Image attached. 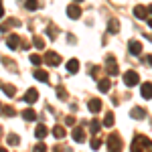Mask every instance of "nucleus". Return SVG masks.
Listing matches in <instances>:
<instances>
[{"instance_id": "obj_1", "label": "nucleus", "mask_w": 152, "mask_h": 152, "mask_svg": "<svg viewBox=\"0 0 152 152\" xmlns=\"http://www.w3.org/2000/svg\"><path fill=\"white\" fill-rule=\"evenodd\" d=\"M132 152H152V140L138 134L134 138V142H132Z\"/></svg>"}, {"instance_id": "obj_2", "label": "nucleus", "mask_w": 152, "mask_h": 152, "mask_svg": "<svg viewBox=\"0 0 152 152\" xmlns=\"http://www.w3.org/2000/svg\"><path fill=\"white\" fill-rule=\"evenodd\" d=\"M107 152H122V138L118 134H112L107 138Z\"/></svg>"}, {"instance_id": "obj_3", "label": "nucleus", "mask_w": 152, "mask_h": 152, "mask_svg": "<svg viewBox=\"0 0 152 152\" xmlns=\"http://www.w3.org/2000/svg\"><path fill=\"white\" fill-rule=\"evenodd\" d=\"M138 81H140V77H138L136 71H126V73H124V83H126L128 87H134Z\"/></svg>"}, {"instance_id": "obj_4", "label": "nucleus", "mask_w": 152, "mask_h": 152, "mask_svg": "<svg viewBox=\"0 0 152 152\" xmlns=\"http://www.w3.org/2000/svg\"><path fill=\"white\" fill-rule=\"evenodd\" d=\"M79 2H81V0H77L75 4H69V6H67V14H69L71 18H79V16H81V8H79Z\"/></svg>"}, {"instance_id": "obj_5", "label": "nucleus", "mask_w": 152, "mask_h": 152, "mask_svg": "<svg viewBox=\"0 0 152 152\" xmlns=\"http://www.w3.org/2000/svg\"><path fill=\"white\" fill-rule=\"evenodd\" d=\"M6 45H8V49L14 51V49L20 45V37H18V35H8V37H6Z\"/></svg>"}, {"instance_id": "obj_6", "label": "nucleus", "mask_w": 152, "mask_h": 152, "mask_svg": "<svg viewBox=\"0 0 152 152\" xmlns=\"http://www.w3.org/2000/svg\"><path fill=\"white\" fill-rule=\"evenodd\" d=\"M45 61H47L51 67H55V65H59L61 63V57H59L57 53H53V51H49L47 53V57H45Z\"/></svg>"}, {"instance_id": "obj_7", "label": "nucleus", "mask_w": 152, "mask_h": 152, "mask_svg": "<svg viewBox=\"0 0 152 152\" xmlns=\"http://www.w3.org/2000/svg\"><path fill=\"white\" fill-rule=\"evenodd\" d=\"M23 99L26 102V104H35L37 99H39V91H37V89H28V91L24 94Z\"/></svg>"}, {"instance_id": "obj_8", "label": "nucleus", "mask_w": 152, "mask_h": 152, "mask_svg": "<svg viewBox=\"0 0 152 152\" xmlns=\"http://www.w3.org/2000/svg\"><path fill=\"white\" fill-rule=\"evenodd\" d=\"M128 49H130L132 55H140V53H142V43H138V41L132 39V41L128 43Z\"/></svg>"}, {"instance_id": "obj_9", "label": "nucleus", "mask_w": 152, "mask_h": 152, "mask_svg": "<svg viewBox=\"0 0 152 152\" xmlns=\"http://www.w3.org/2000/svg\"><path fill=\"white\" fill-rule=\"evenodd\" d=\"M140 94L144 99H152V83H142Z\"/></svg>"}, {"instance_id": "obj_10", "label": "nucleus", "mask_w": 152, "mask_h": 152, "mask_svg": "<svg viewBox=\"0 0 152 152\" xmlns=\"http://www.w3.org/2000/svg\"><path fill=\"white\" fill-rule=\"evenodd\" d=\"M87 107H89V112H91V114H97V112L102 110V102L94 97V99H89V102H87Z\"/></svg>"}, {"instance_id": "obj_11", "label": "nucleus", "mask_w": 152, "mask_h": 152, "mask_svg": "<svg viewBox=\"0 0 152 152\" xmlns=\"http://www.w3.org/2000/svg\"><path fill=\"white\" fill-rule=\"evenodd\" d=\"M105 69H107L110 75H118V65H116V59L114 57H107V67Z\"/></svg>"}, {"instance_id": "obj_12", "label": "nucleus", "mask_w": 152, "mask_h": 152, "mask_svg": "<svg viewBox=\"0 0 152 152\" xmlns=\"http://www.w3.org/2000/svg\"><path fill=\"white\" fill-rule=\"evenodd\" d=\"M67 71H69V73H77V71H79V61H77V59H69V61H67Z\"/></svg>"}, {"instance_id": "obj_13", "label": "nucleus", "mask_w": 152, "mask_h": 152, "mask_svg": "<svg viewBox=\"0 0 152 152\" xmlns=\"http://www.w3.org/2000/svg\"><path fill=\"white\" fill-rule=\"evenodd\" d=\"M47 134H49V132H47V128H45L43 124H39V126L35 128V136H37V138H45Z\"/></svg>"}, {"instance_id": "obj_14", "label": "nucleus", "mask_w": 152, "mask_h": 152, "mask_svg": "<svg viewBox=\"0 0 152 152\" xmlns=\"http://www.w3.org/2000/svg\"><path fill=\"white\" fill-rule=\"evenodd\" d=\"M35 79H39V81H49V73L43 69H37L35 71Z\"/></svg>"}, {"instance_id": "obj_15", "label": "nucleus", "mask_w": 152, "mask_h": 152, "mask_svg": "<svg viewBox=\"0 0 152 152\" xmlns=\"http://www.w3.org/2000/svg\"><path fill=\"white\" fill-rule=\"evenodd\" d=\"M146 14H148V8H144V6L134 8V16H138V18H146Z\"/></svg>"}, {"instance_id": "obj_16", "label": "nucleus", "mask_w": 152, "mask_h": 152, "mask_svg": "<svg viewBox=\"0 0 152 152\" xmlns=\"http://www.w3.org/2000/svg\"><path fill=\"white\" fill-rule=\"evenodd\" d=\"M73 140H75V142H83V140H85V134H83L81 128H75V130H73Z\"/></svg>"}, {"instance_id": "obj_17", "label": "nucleus", "mask_w": 152, "mask_h": 152, "mask_svg": "<svg viewBox=\"0 0 152 152\" xmlns=\"http://www.w3.org/2000/svg\"><path fill=\"white\" fill-rule=\"evenodd\" d=\"M97 89L99 91H110V79H99V83H97Z\"/></svg>"}, {"instance_id": "obj_18", "label": "nucleus", "mask_w": 152, "mask_h": 152, "mask_svg": "<svg viewBox=\"0 0 152 152\" xmlns=\"http://www.w3.org/2000/svg\"><path fill=\"white\" fill-rule=\"evenodd\" d=\"M144 114H146V110H144V107H134V110H132V118H136V120H142Z\"/></svg>"}, {"instance_id": "obj_19", "label": "nucleus", "mask_w": 152, "mask_h": 152, "mask_svg": "<svg viewBox=\"0 0 152 152\" xmlns=\"http://www.w3.org/2000/svg\"><path fill=\"white\" fill-rule=\"evenodd\" d=\"M23 118L26 120V122H33V120L37 118V112H35V110H24V112H23Z\"/></svg>"}, {"instance_id": "obj_20", "label": "nucleus", "mask_w": 152, "mask_h": 152, "mask_svg": "<svg viewBox=\"0 0 152 152\" xmlns=\"http://www.w3.org/2000/svg\"><path fill=\"white\" fill-rule=\"evenodd\" d=\"M53 136L55 138H65V128L63 126H55L53 128Z\"/></svg>"}, {"instance_id": "obj_21", "label": "nucleus", "mask_w": 152, "mask_h": 152, "mask_svg": "<svg viewBox=\"0 0 152 152\" xmlns=\"http://www.w3.org/2000/svg\"><path fill=\"white\" fill-rule=\"evenodd\" d=\"M107 28H110V33H118V31H120V24H118V20H114V18H112V20L107 23Z\"/></svg>"}, {"instance_id": "obj_22", "label": "nucleus", "mask_w": 152, "mask_h": 152, "mask_svg": "<svg viewBox=\"0 0 152 152\" xmlns=\"http://www.w3.org/2000/svg\"><path fill=\"white\" fill-rule=\"evenodd\" d=\"M104 126H105V128H112V126H114V114H105Z\"/></svg>"}, {"instance_id": "obj_23", "label": "nucleus", "mask_w": 152, "mask_h": 152, "mask_svg": "<svg viewBox=\"0 0 152 152\" xmlns=\"http://www.w3.org/2000/svg\"><path fill=\"white\" fill-rule=\"evenodd\" d=\"M2 91H4L6 95H10V97H12L14 94H16V89H14L12 85H4V87H2Z\"/></svg>"}, {"instance_id": "obj_24", "label": "nucleus", "mask_w": 152, "mask_h": 152, "mask_svg": "<svg viewBox=\"0 0 152 152\" xmlns=\"http://www.w3.org/2000/svg\"><path fill=\"white\" fill-rule=\"evenodd\" d=\"M89 128H91V132H94V134H97V132H99V128H102V124H99L97 120H94V122L89 124Z\"/></svg>"}, {"instance_id": "obj_25", "label": "nucleus", "mask_w": 152, "mask_h": 152, "mask_svg": "<svg viewBox=\"0 0 152 152\" xmlns=\"http://www.w3.org/2000/svg\"><path fill=\"white\" fill-rule=\"evenodd\" d=\"M33 43H35V47H39V49L45 47V41H43L41 37H35V39H33Z\"/></svg>"}, {"instance_id": "obj_26", "label": "nucleus", "mask_w": 152, "mask_h": 152, "mask_svg": "<svg viewBox=\"0 0 152 152\" xmlns=\"http://www.w3.org/2000/svg\"><path fill=\"white\" fill-rule=\"evenodd\" d=\"M31 63H33V65H41V63H43V57H39V55H31Z\"/></svg>"}, {"instance_id": "obj_27", "label": "nucleus", "mask_w": 152, "mask_h": 152, "mask_svg": "<svg viewBox=\"0 0 152 152\" xmlns=\"http://www.w3.org/2000/svg\"><path fill=\"white\" fill-rule=\"evenodd\" d=\"M24 6H26L28 10H37V8H39V2H33V0H28V2H26Z\"/></svg>"}, {"instance_id": "obj_28", "label": "nucleus", "mask_w": 152, "mask_h": 152, "mask_svg": "<svg viewBox=\"0 0 152 152\" xmlns=\"http://www.w3.org/2000/svg\"><path fill=\"white\" fill-rule=\"evenodd\" d=\"M2 112H4V116H14V107H10V105H4Z\"/></svg>"}, {"instance_id": "obj_29", "label": "nucleus", "mask_w": 152, "mask_h": 152, "mask_svg": "<svg viewBox=\"0 0 152 152\" xmlns=\"http://www.w3.org/2000/svg\"><path fill=\"white\" fill-rule=\"evenodd\" d=\"M8 144H12V146L18 144V136L16 134H8Z\"/></svg>"}, {"instance_id": "obj_30", "label": "nucleus", "mask_w": 152, "mask_h": 152, "mask_svg": "<svg viewBox=\"0 0 152 152\" xmlns=\"http://www.w3.org/2000/svg\"><path fill=\"white\" fill-rule=\"evenodd\" d=\"M35 152H47V146H45V144H37Z\"/></svg>"}, {"instance_id": "obj_31", "label": "nucleus", "mask_w": 152, "mask_h": 152, "mask_svg": "<svg viewBox=\"0 0 152 152\" xmlns=\"http://www.w3.org/2000/svg\"><path fill=\"white\" fill-rule=\"evenodd\" d=\"M99 146H102V142L97 140V138H94V140H91V148H94V150H97Z\"/></svg>"}, {"instance_id": "obj_32", "label": "nucleus", "mask_w": 152, "mask_h": 152, "mask_svg": "<svg viewBox=\"0 0 152 152\" xmlns=\"http://www.w3.org/2000/svg\"><path fill=\"white\" fill-rule=\"evenodd\" d=\"M57 94H59V97H61V99H65V97H67V94H65V89H63V87H59Z\"/></svg>"}, {"instance_id": "obj_33", "label": "nucleus", "mask_w": 152, "mask_h": 152, "mask_svg": "<svg viewBox=\"0 0 152 152\" xmlns=\"http://www.w3.org/2000/svg\"><path fill=\"white\" fill-rule=\"evenodd\" d=\"M65 124H67V126L75 124V118H73V116H67V118H65Z\"/></svg>"}, {"instance_id": "obj_34", "label": "nucleus", "mask_w": 152, "mask_h": 152, "mask_svg": "<svg viewBox=\"0 0 152 152\" xmlns=\"http://www.w3.org/2000/svg\"><path fill=\"white\" fill-rule=\"evenodd\" d=\"M49 37H51V39H55V28H53V26H49Z\"/></svg>"}, {"instance_id": "obj_35", "label": "nucleus", "mask_w": 152, "mask_h": 152, "mask_svg": "<svg viewBox=\"0 0 152 152\" xmlns=\"http://www.w3.org/2000/svg\"><path fill=\"white\" fill-rule=\"evenodd\" d=\"M146 61H148V63L152 65V55H148V57H146Z\"/></svg>"}, {"instance_id": "obj_36", "label": "nucleus", "mask_w": 152, "mask_h": 152, "mask_svg": "<svg viewBox=\"0 0 152 152\" xmlns=\"http://www.w3.org/2000/svg\"><path fill=\"white\" fill-rule=\"evenodd\" d=\"M2 14H4V8H2V4H0V18H2Z\"/></svg>"}, {"instance_id": "obj_37", "label": "nucleus", "mask_w": 152, "mask_h": 152, "mask_svg": "<svg viewBox=\"0 0 152 152\" xmlns=\"http://www.w3.org/2000/svg\"><path fill=\"white\" fill-rule=\"evenodd\" d=\"M0 152H8V150H6V148H0Z\"/></svg>"}, {"instance_id": "obj_38", "label": "nucleus", "mask_w": 152, "mask_h": 152, "mask_svg": "<svg viewBox=\"0 0 152 152\" xmlns=\"http://www.w3.org/2000/svg\"><path fill=\"white\" fill-rule=\"evenodd\" d=\"M148 12H150V14H152V6H148Z\"/></svg>"}, {"instance_id": "obj_39", "label": "nucleus", "mask_w": 152, "mask_h": 152, "mask_svg": "<svg viewBox=\"0 0 152 152\" xmlns=\"http://www.w3.org/2000/svg\"><path fill=\"white\" fill-rule=\"evenodd\" d=\"M148 24H150V26H152V18H150V20H148Z\"/></svg>"}, {"instance_id": "obj_40", "label": "nucleus", "mask_w": 152, "mask_h": 152, "mask_svg": "<svg viewBox=\"0 0 152 152\" xmlns=\"http://www.w3.org/2000/svg\"><path fill=\"white\" fill-rule=\"evenodd\" d=\"M0 87H2V85H0Z\"/></svg>"}]
</instances>
